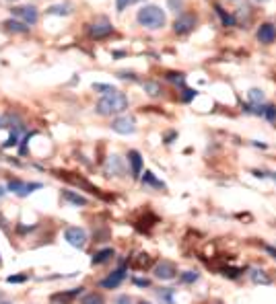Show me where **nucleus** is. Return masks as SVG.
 Here are the masks:
<instances>
[{"label":"nucleus","mask_w":276,"mask_h":304,"mask_svg":"<svg viewBox=\"0 0 276 304\" xmlns=\"http://www.w3.org/2000/svg\"><path fill=\"white\" fill-rule=\"evenodd\" d=\"M126 107H128V97L120 91H113L109 95H103L97 101L95 109L99 115H118V113H124Z\"/></svg>","instance_id":"1"},{"label":"nucleus","mask_w":276,"mask_h":304,"mask_svg":"<svg viewBox=\"0 0 276 304\" xmlns=\"http://www.w3.org/2000/svg\"><path fill=\"white\" fill-rule=\"evenodd\" d=\"M136 21L140 23L142 27L155 31V29H163V27H165L167 17H165V10H161V8L155 6V4H148V6H142L140 10H138Z\"/></svg>","instance_id":"2"},{"label":"nucleus","mask_w":276,"mask_h":304,"mask_svg":"<svg viewBox=\"0 0 276 304\" xmlns=\"http://www.w3.org/2000/svg\"><path fill=\"white\" fill-rule=\"evenodd\" d=\"M64 239L74 249H85L87 243H89V235L83 226H68L66 232H64Z\"/></svg>","instance_id":"3"},{"label":"nucleus","mask_w":276,"mask_h":304,"mask_svg":"<svg viewBox=\"0 0 276 304\" xmlns=\"http://www.w3.org/2000/svg\"><path fill=\"white\" fill-rule=\"evenodd\" d=\"M6 189L10 193L19 195V197H27V195H31L35 189H41V183H25V181H21V179H10L8 185H6Z\"/></svg>","instance_id":"4"},{"label":"nucleus","mask_w":276,"mask_h":304,"mask_svg":"<svg viewBox=\"0 0 276 304\" xmlns=\"http://www.w3.org/2000/svg\"><path fill=\"white\" fill-rule=\"evenodd\" d=\"M111 130L116 134H122V136H128V134H134L136 132V120L132 115H120L111 122Z\"/></svg>","instance_id":"5"},{"label":"nucleus","mask_w":276,"mask_h":304,"mask_svg":"<svg viewBox=\"0 0 276 304\" xmlns=\"http://www.w3.org/2000/svg\"><path fill=\"white\" fill-rule=\"evenodd\" d=\"M153 274H155V277H157V279H163V282H169V279L177 277V265H175L173 261H167V259H163V261H159V263L155 265Z\"/></svg>","instance_id":"6"},{"label":"nucleus","mask_w":276,"mask_h":304,"mask_svg":"<svg viewBox=\"0 0 276 304\" xmlns=\"http://www.w3.org/2000/svg\"><path fill=\"white\" fill-rule=\"evenodd\" d=\"M13 15L17 19H21L25 25H35L39 15H37V8L33 6V4H27V6H15L13 8Z\"/></svg>","instance_id":"7"},{"label":"nucleus","mask_w":276,"mask_h":304,"mask_svg":"<svg viewBox=\"0 0 276 304\" xmlns=\"http://www.w3.org/2000/svg\"><path fill=\"white\" fill-rule=\"evenodd\" d=\"M124 279H126V265L118 267L116 272H111L107 277H103L99 284H101V288H105V290H113V288H118Z\"/></svg>","instance_id":"8"},{"label":"nucleus","mask_w":276,"mask_h":304,"mask_svg":"<svg viewBox=\"0 0 276 304\" xmlns=\"http://www.w3.org/2000/svg\"><path fill=\"white\" fill-rule=\"evenodd\" d=\"M85 288L78 286V288H70V290H64V292H58V294L52 296V302H60V304H72L76 298L83 296Z\"/></svg>","instance_id":"9"},{"label":"nucleus","mask_w":276,"mask_h":304,"mask_svg":"<svg viewBox=\"0 0 276 304\" xmlns=\"http://www.w3.org/2000/svg\"><path fill=\"white\" fill-rule=\"evenodd\" d=\"M194 27H196V17H194V15H181V17H177L175 23H173V31H175L177 35H186V33H190Z\"/></svg>","instance_id":"10"},{"label":"nucleus","mask_w":276,"mask_h":304,"mask_svg":"<svg viewBox=\"0 0 276 304\" xmlns=\"http://www.w3.org/2000/svg\"><path fill=\"white\" fill-rule=\"evenodd\" d=\"M128 265L132 267V270H136V272H144V270H148V267L153 265V257L148 253H136L130 259Z\"/></svg>","instance_id":"11"},{"label":"nucleus","mask_w":276,"mask_h":304,"mask_svg":"<svg viewBox=\"0 0 276 304\" xmlns=\"http://www.w3.org/2000/svg\"><path fill=\"white\" fill-rule=\"evenodd\" d=\"M128 165H130V173H132V177H140V173H142V156H140V152L138 150H130L128 152Z\"/></svg>","instance_id":"12"},{"label":"nucleus","mask_w":276,"mask_h":304,"mask_svg":"<svg viewBox=\"0 0 276 304\" xmlns=\"http://www.w3.org/2000/svg\"><path fill=\"white\" fill-rule=\"evenodd\" d=\"M113 257H116V251H113L111 247H105V249H99L93 257H91V265H103V263H107L111 261Z\"/></svg>","instance_id":"13"},{"label":"nucleus","mask_w":276,"mask_h":304,"mask_svg":"<svg viewBox=\"0 0 276 304\" xmlns=\"http://www.w3.org/2000/svg\"><path fill=\"white\" fill-rule=\"evenodd\" d=\"M258 39L262 41V43H272L274 39H276V27L274 25H270V23H264V25L258 29Z\"/></svg>","instance_id":"14"},{"label":"nucleus","mask_w":276,"mask_h":304,"mask_svg":"<svg viewBox=\"0 0 276 304\" xmlns=\"http://www.w3.org/2000/svg\"><path fill=\"white\" fill-rule=\"evenodd\" d=\"M111 25L109 23H95V25H91L89 33H91V37H95V39H103V37H107V35L111 33Z\"/></svg>","instance_id":"15"},{"label":"nucleus","mask_w":276,"mask_h":304,"mask_svg":"<svg viewBox=\"0 0 276 304\" xmlns=\"http://www.w3.org/2000/svg\"><path fill=\"white\" fill-rule=\"evenodd\" d=\"M62 200L68 202V204H72V206H87L89 204V200H87L85 195H80L76 191H70V189H64L62 191Z\"/></svg>","instance_id":"16"},{"label":"nucleus","mask_w":276,"mask_h":304,"mask_svg":"<svg viewBox=\"0 0 276 304\" xmlns=\"http://www.w3.org/2000/svg\"><path fill=\"white\" fill-rule=\"evenodd\" d=\"M122 160L120 156H109L107 160V165H105V173L107 175H113V177H118V175H122Z\"/></svg>","instance_id":"17"},{"label":"nucleus","mask_w":276,"mask_h":304,"mask_svg":"<svg viewBox=\"0 0 276 304\" xmlns=\"http://www.w3.org/2000/svg\"><path fill=\"white\" fill-rule=\"evenodd\" d=\"M249 277H251V282H254V284H262V286L272 284L270 275H266V272H264V270H249Z\"/></svg>","instance_id":"18"},{"label":"nucleus","mask_w":276,"mask_h":304,"mask_svg":"<svg viewBox=\"0 0 276 304\" xmlns=\"http://www.w3.org/2000/svg\"><path fill=\"white\" fill-rule=\"evenodd\" d=\"M142 185H146V187H155V189H165V183H163V181H159L151 171H144V175H142Z\"/></svg>","instance_id":"19"},{"label":"nucleus","mask_w":276,"mask_h":304,"mask_svg":"<svg viewBox=\"0 0 276 304\" xmlns=\"http://www.w3.org/2000/svg\"><path fill=\"white\" fill-rule=\"evenodd\" d=\"M2 25L6 27V31H13V33H27L29 31V25H25L23 21H13V19H8L4 21Z\"/></svg>","instance_id":"20"},{"label":"nucleus","mask_w":276,"mask_h":304,"mask_svg":"<svg viewBox=\"0 0 276 304\" xmlns=\"http://www.w3.org/2000/svg\"><path fill=\"white\" fill-rule=\"evenodd\" d=\"M157 298L161 300V304H175V290L173 288H161L157 292Z\"/></svg>","instance_id":"21"},{"label":"nucleus","mask_w":276,"mask_h":304,"mask_svg":"<svg viewBox=\"0 0 276 304\" xmlns=\"http://www.w3.org/2000/svg\"><path fill=\"white\" fill-rule=\"evenodd\" d=\"M80 304H105V298L99 292H91V294H85L80 298Z\"/></svg>","instance_id":"22"},{"label":"nucleus","mask_w":276,"mask_h":304,"mask_svg":"<svg viewBox=\"0 0 276 304\" xmlns=\"http://www.w3.org/2000/svg\"><path fill=\"white\" fill-rule=\"evenodd\" d=\"M48 15H62V17H66V15H70V6L68 4H52L48 10H45Z\"/></svg>","instance_id":"23"},{"label":"nucleus","mask_w":276,"mask_h":304,"mask_svg":"<svg viewBox=\"0 0 276 304\" xmlns=\"http://www.w3.org/2000/svg\"><path fill=\"white\" fill-rule=\"evenodd\" d=\"M198 277H200L198 272H183L179 275V282L181 284H194V282H198Z\"/></svg>","instance_id":"24"},{"label":"nucleus","mask_w":276,"mask_h":304,"mask_svg":"<svg viewBox=\"0 0 276 304\" xmlns=\"http://www.w3.org/2000/svg\"><path fill=\"white\" fill-rule=\"evenodd\" d=\"M142 89H144V91H146L151 97H159V95H161V85L151 83V80H146V83L142 85Z\"/></svg>","instance_id":"25"},{"label":"nucleus","mask_w":276,"mask_h":304,"mask_svg":"<svg viewBox=\"0 0 276 304\" xmlns=\"http://www.w3.org/2000/svg\"><path fill=\"white\" fill-rule=\"evenodd\" d=\"M247 99L254 103V105H262V101H264V92L260 91V89H251L249 92H247Z\"/></svg>","instance_id":"26"},{"label":"nucleus","mask_w":276,"mask_h":304,"mask_svg":"<svg viewBox=\"0 0 276 304\" xmlns=\"http://www.w3.org/2000/svg\"><path fill=\"white\" fill-rule=\"evenodd\" d=\"M214 8H216V13H218V17H221V21H223V25H235V19H233L231 15H227V13H225V10H223L221 6H218V4H216Z\"/></svg>","instance_id":"27"},{"label":"nucleus","mask_w":276,"mask_h":304,"mask_svg":"<svg viewBox=\"0 0 276 304\" xmlns=\"http://www.w3.org/2000/svg\"><path fill=\"white\" fill-rule=\"evenodd\" d=\"M221 272L225 277H231V279H237L241 275V270H237V267H223Z\"/></svg>","instance_id":"28"},{"label":"nucleus","mask_w":276,"mask_h":304,"mask_svg":"<svg viewBox=\"0 0 276 304\" xmlns=\"http://www.w3.org/2000/svg\"><path fill=\"white\" fill-rule=\"evenodd\" d=\"M27 279H29L27 274H21V275H8L6 282H8V284H23V282H27Z\"/></svg>","instance_id":"29"},{"label":"nucleus","mask_w":276,"mask_h":304,"mask_svg":"<svg viewBox=\"0 0 276 304\" xmlns=\"http://www.w3.org/2000/svg\"><path fill=\"white\" fill-rule=\"evenodd\" d=\"M93 91H101L103 95H109V92H113L116 89L109 87V85H99V83H95V85H93Z\"/></svg>","instance_id":"30"},{"label":"nucleus","mask_w":276,"mask_h":304,"mask_svg":"<svg viewBox=\"0 0 276 304\" xmlns=\"http://www.w3.org/2000/svg\"><path fill=\"white\" fill-rule=\"evenodd\" d=\"M264 118H266L268 122H276V107H274V105H268L266 113H264Z\"/></svg>","instance_id":"31"},{"label":"nucleus","mask_w":276,"mask_h":304,"mask_svg":"<svg viewBox=\"0 0 276 304\" xmlns=\"http://www.w3.org/2000/svg\"><path fill=\"white\" fill-rule=\"evenodd\" d=\"M167 78L171 80V83H175V85H179V87L183 85V74H175V72H169V74H167Z\"/></svg>","instance_id":"32"},{"label":"nucleus","mask_w":276,"mask_h":304,"mask_svg":"<svg viewBox=\"0 0 276 304\" xmlns=\"http://www.w3.org/2000/svg\"><path fill=\"white\" fill-rule=\"evenodd\" d=\"M132 2H138V0H118V13H122V10L126 8V6H128V4H132Z\"/></svg>","instance_id":"33"},{"label":"nucleus","mask_w":276,"mask_h":304,"mask_svg":"<svg viewBox=\"0 0 276 304\" xmlns=\"http://www.w3.org/2000/svg\"><path fill=\"white\" fill-rule=\"evenodd\" d=\"M194 97H196V91H192V89H186V91H183V101H192Z\"/></svg>","instance_id":"34"},{"label":"nucleus","mask_w":276,"mask_h":304,"mask_svg":"<svg viewBox=\"0 0 276 304\" xmlns=\"http://www.w3.org/2000/svg\"><path fill=\"white\" fill-rule=\"evenodd\" d=\"M134 284L140 286V288H148V286H151V282H148L146 277H144V279H142V277H134Z\"/></svg>","instance_id":"35"},{"label":"nucleus","mask_w":276,"mask_h":304,"mask_svg":"<svg viewBox=\"0 0 276 304\" xmlns=\"http://www.w3.org/2000/svg\"><path fill=\"white\" fill-rule=\"evenodd\" d=\"M116 304H132V298L128 294H122V296L116 298Z\"/></svg>","instance_id":"36"},{"label":"nucleus","mask_w":276,"mask_h":304,"mask_svg":"<svg viewBox=\"0 0 276 304\" xmlns=\"http://www.w3.org/2000/svg\"><path fill=\"white\" fill-rule=\"evenodd\" d=\"M181 4H183V0H169V6H171V8H173V10H175V13H177V10L181 8Z\"/></svg>","instance_id":"37"},{"label":"nucleus","mask_w":276,"mask_h":304,"mask_svg":"<svg viewBox=\"0 0 276 304\" xmlns=\"http://www.w3.org/2000/svg\"><path fill=\"white\" fill-rule=\"evenodd\" d=\"M264 249H266V251L272 255V257H276V247H270V244H264Z\"/></svg>","instance_id":"38"},{"label":"nucleus","mask_w":276,"mask_h":304,"mask_svg":"<svg viewBox=\"0 0 276 304\" xmlns=\"http://www.w3.org/2000/svg\"><path fill=\"white\" fill-rule=\"evenodd\" d=\"M4 193H6V189H4L2 185H0V200H2V197H4Z\"/></svg>","instance_id":"39"},{"label":"nucleus","mask_w":276,"mask_h":304,"mask_svg":"<svg viewBox=\"0 0 276 304\" xmlns=\"http://www.w3.org/2000/svg\"><path fill=\"white\" fill-rule=\"evenodd\" d=\"M4 300V296H2V292H0V302H2Z\"/></svg>","instance_id":"40"},{"label":"nucleus","mask_w":276,"mask_h":304,"mask_svg":"<svg viewBox=\"0 0 276 304\" xmlns=\"http://www.w3.org/2000/svg\"><path fill=\"white\" fill-rule=\"evenodd\" d=\"M256 2H268V0H256Z\"/></svg>","instance_id":"41"},{"label":"nucleus","mask_w":276,"mask_h":304,"mask_svg":"<svg viewBox=\"0 0 276 304\" xmlns=\"http://www.w3.org/2000/svg\"><path fill=\"white\" fill-rule=\"evenodd\" d=\"M0 304H10V302H6V300H2V302H0Z\"/></svg>","instance_id":"42"},{"label":"nucleus","mask_w":276,"mask_h":304,"mask_svg":"<svg viewBox=\"0 0 276 304\" xmlns=\"http://www.w3.org/2000/svg\"><path fill=\"white\" fill-rule=\"evenodd\" d=\"M8 2H17V0H8Z\"/></svg>","instance_id":"43"},{"label":"nucleus","mask_w":276,"mask_h":304,"mask_svg":"<svg viewBox=\"0 0 276 304\" xmlns=\"http://www.w3.org/2000/svg\"><path fill=\"white\" fill-rule=\"evenodd\" d=\"M140 304H151V302H140Z\"/></svg>","instance_id":"44"},{"label":"nucleus","mask_w":276,"mask_h":304,"mask_svg":"<svg viewBox=\"0 0 276 304\" xmlns=\"http://www.w3.org/2000/svg\"><path fill=\"white\" fill-rule=\"evenodd\" d=\"M0 127H2V120H0Z\"/></svg>","instance_id":"45"}]
</instances>
